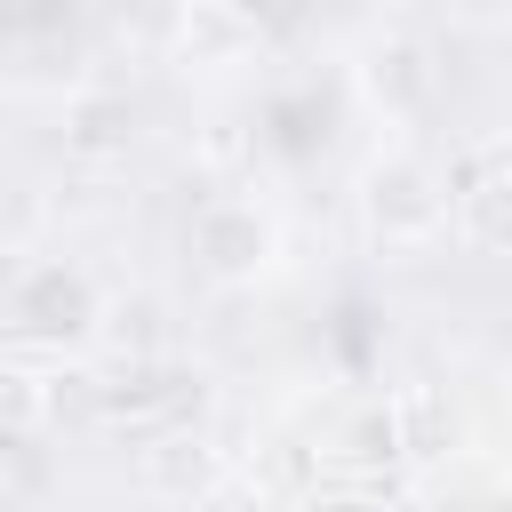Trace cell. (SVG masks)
I'll use <instances>...</instances> for the list:
<instances>
[{"label": "cell", "mask_w": 512, "mask_h": 512, "mask_svg": "<svg viewBox=\"0 0 512 512\" xmlns=\"http://www.w3.org/2000/svg\"><path fill=\"white\" fill-rule=\"evenodd\" d=\"M448 184L416 160V152H384L376 168H368V184H360V208H368V232L384 240V248H424L440 224H448Z\"/></svg>", "instance_id": "obj_1"}, {"label": "cell", "mask_w": 512, "mask_h": 512, "mask_svg": "<svg viewBox=\"0 0 512 512\" xmlns=\"http://www.w3.org/2000/svg\"><path fill=\"white\" fill-rule=\"evenodd\" d=\"M272 248H280V232L256 200H208L192 216V256L208 280H256L272 264Z\"/></svg>", "instance_id": "obj_2"}, {"label": "cell", "mask_w": 512, "mask_h": 512, "mask_svg": "<svg viewBox=\"0 0 512 512\" xmlns=\"http://www.w3.org/2000/svg\"><path fill=\"white\" fill-rule=\"evenodd\" d=\"M88 320H96V288H88L80 272L40 264V272L16 280V328H24V336H80Z\"/></svg>", "instance_id": "obj_3"}, {"label": "cell", "mask_w": 512, "mask_h": 512, "mask_svg": "<svg viewBox=\"0 0 512 512\" xmlns=\"http://www.w3.org/2000/svg\"><path fill=\"white\" fill-rule=\"evenodd\" d=\"M256 24L240 8H184L176 16V64H240Z\"/></svg>", "instance_id": "obj_4"}, {"label": "cell", "mask_w": 512, "mask_h": 512, "mask_svg": "<svg viewBox=\"0 0 512 512\" xmlns=\"http://www.w3.org/2000/svg\"><path fill=\"white\" fill-rule=\"evenodd\" d=\"M456 216L480 248H512V176H480L456 192Z\"/></svg>", "instance_id": "obj_5"}]
</instances>
